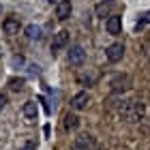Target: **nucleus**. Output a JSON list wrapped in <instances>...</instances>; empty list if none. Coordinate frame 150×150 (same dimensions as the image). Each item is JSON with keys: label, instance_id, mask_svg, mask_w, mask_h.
<instances>
[{"label": "nucleus", "instance_id": "obj_1", "mask_svg": "<svg viewBox=\"0 0 150 150\" xmlns=\"http://www.w3.org/2000/svg\"><path fill=\"white\" fill-rule=\"evenodd\" d=\"M144 116H146V105L142 101H127L120 107V118L125 122H129V125H135V122L144 120Z\"/></svg>", "mask_w": 150, "mask_h": 150}, {"label": "nucleus", "instance_id": "obj_2", "mask_svg": "<svg viewBox=\"0 0 150 150\" xmlns=\"http://www.w3.org/2000/svg\"><path fill=\"white\" fill-rule=\"evenodd\" d=\"M73 150H97V139L90 133H81L73 139Z\"/></svg>", "mask_w": 150, "mask_h": 150}, {"label": "nucleus", "instance_id": "obj_3", "mask_svg": "<svg viewBox=\"0 0 150 150\" xmlns=\"http://www.w3.org/2000/svg\"><path fill=\"white\" fill-rule=\"evenodd\" d=\"M110 86H112L114 92H125V90L131 88V77H129L127 73H118V75H114V77H112Z\"/></svg>", "mask_w": 150, "mask_h": 150}, {"label": "nucleus", "instance_id": "obj_4", "mask_svg": "<svg viewBox=\"0 0 150 150\" xmlns=\"http://www.w3.org/2000/svg\"><path fill=\"white\" fill-rule=\"evenodd\" d=\"M105 56H107L110 62H118V60H122V56H125V45L122 43H112L105 50Z\"/></svg>", "mask_w": 150, "mask_h": 150}, {"label": "nucleus", "instance_id": "obj_5", "mask_svg": "<svg viewBox=\"0 0 150 150\" xmlns=\"http://www.w3.org/2000/svg\"><path fill=\"white\" fill-rule=\"evenodd\" d=\"M71 11H73V4H71V0H60V2L56 4V17L60 19V22L69 19V17H71Z\"/></svg>", "mask_w": 150, "mask_h": 150}, {"label": "nucleus", "instance_id": "obj_6", "mask_svg": "<svg viewBox=\"0 0 150 150\" xmlns=\"http://www.w3.org/2000/svg\"><path fill=\"white\" fill-rule=\"evenodd\" d=\"M86 60V52H84V47L81 45H73L71 47V52H69V62L75 64V67H79L81 62Z\"/></svg>", "mask_w": 150, "mask_h": 150}, {"label": "nucleus", "instance_id": "obj_7", "mask_svg": "<svg viewBox=\"0 0 150 150\" xmlns=\"http://www.w3.org/2000/svg\"><path fill=\"white\" fill-rule=\"evenodd\" d=\"M67 43H69V32H67V30L56 32V35H54V41H52V52H54V54L60 52Z\"/></svg>", "mask_w": 150, "mask_h": 150}, {"label": "nucleus", "instance_id": "obj_8", "mask_svg": "<svg viewBox=\"0 0 150 150\" xmlns=\"http://www.w3.org/2000/svg\"><path fill=\"white\" fill-rule=\"evenodd\" d=\"M105 30L110 32V35H120V30H122V17L110 15V17H107V22H105Z\"/></svg>", "mask_w": 150, "mask_h": 150}, {"label": "nucleus", "instance_id": "obj_9", "mask_svg": "<svg viewBox=\"0 0 150 150\" xmlns=\"http://www.w3.org/2000/svg\"><path fill=\"white\" fill-rule=\"evenodd\" d=\"M88 103H90V94H88V92H77L71 99V107H73V110H86Z\"/></svg>", "mask_w": 150, "mask_h": 150}, {"label": "nucleus", "instance_id": "obj_10", "mask_svg": "<svg viewBox=\"0 0 150 150\" xmlns=\"http://www.w3.org/2000/svg\"><path fill=\"white\" fill-rule=\"evenodd\" d=\"M2 30H4V35H17L19 32V19L15 17H6L4 22H2Z\"/></svg>", "mask_w": 150, "mask_h": 150}, {"label": "nucleus", "instance_id": "obj_11", "mask_svg": "<svg viewBox=\"0 0 150 150\" xmlns=\"http://www.w3.org/2000/svg\"><path fill=\"white\" fill-rule=\"evenodd\" d=\"M22 112H24V116H26L28 120H35V118H37V114H39V107H37L35 101H26L24 107H22Z\"/></svg>", "mask_w": 150, "mask_h": 150}, {"label": "nucleus", "instance_id": "obj_12", "mask_svg": "<svg viewBox=\"0 0 150 150\" xmlns=\"http://www.w3.org/2000/svg\"><path fill=\"white\" fill-rule=\"evenodd\" d=\"M62 125H64L67 131H75V129L79 127V118H77L75 114H67V116H64V120H62Z\"/></svg>", "mask_w": 150, "mask_h": 150}, {"label": "nucleus", "instance_id": "obj_13", "mask_svg": "<svg viewBox=\"0 0 150 150\" xmlns=\"http://www.w3.org/2000/svg\"><path fill=\"white\" fill-rule=\"evenodd\" d=\"M26 35H28V39H41V28L35 24H30L28 28H26Z\"/></svg>", "mask_w": 150, "mask_h": 150}, {"label": "nucleus", "instance_id": "obj_14", "mask_svg": "<svg viewBox=\"0 0 150 150\" xmlns=\"http://www.w3.org/2000/svg\"><path fill=\"white\" fill-rule=\"evenodd\" d=\"M107 13H110V2H101V4L97 6V15H99V17H105Z\"/></svg>", "mask_w": 150, "mask_h": 150}, {"label": "nucleus", "instance_id": "obj_15", "mask_svg": "<svg viewBox=\"0 0 150 150\" xmlns=\"http://www.w3.org/2000/svg\"><path fill=\"white\" fill-rule=\"evenodd\" d=\"M9 84H11V88H13V90H22V88H24V79H11L9 81Z\"/></svg>", "mask_w": 150, "mask_h": 150}, {"label": "nucleus", "instance_id": "obj_16", "mask_svg": "<svg viewBox=\"0 0 150 150\" xmlns=\"http://www.w3.org/2000/svg\"><path fill=\"white\" fill-rule=\"evenodd\" d=\"M148 22H150V11H148V13H144V15L139 17V22H137V28H142V26H144V24H148Z\"/></svg>", "mask_w": 150, "mask_h": 150}, {"label": "nucleus", "instance_id": "obj_17", "mask_svg": "<svg viewBox=\"0 0 150 150\" xmlns=\"http://www.w3.org/2000/svg\"><path fill=\"white\" fill-rule=\"evenodd\" d=\"M19 150H37V144H35V142H26Z\"/></svg>", "mask_w": 150, "mask_h": 150}, {"label": "nucleus", "instance_id": "obj_18", "mask_svg": "<svg viewBox=\"0 0 150 150\" xmlns=\"http://www.w3.org/2000/svg\"><path fill=\"white\" fill-rule=\"evenodd\" d=\"M4 105H6V97H4V94H0V110H2Z\"/></svg>", "mask_w": 150, "mask_h": 150}, {"label": "nucleus", "instance_id": "obj_19", "mask_svg": "<svg viewBox=\"0 0 150 150\" xmlns=\"http://www.w3.org/2000/svg\"><path fill=\"white\" fill-rule=\"evenodd\" d=\"M103 2H114V0H103Z\"/></svg>", "mask_w": 150, "mask_h": 150}, {"label": "nucleus", "instance_id": "obj_20", "mask_svg": "<svg viewBox=\"0 0 150 150\" xmlns=\"http://www.w3.org/2000/svg\"><path fill=\"white\" fill-rule=\"evenodd\" d=\"M47 2H54V0H47Z\"/></svg>", "mask_w": 150, "mask_h": 150}, {"label": "nucleus", "instance_id": "obj_21", "mask_svg": "<svg viewBox=\"0 0 150 150\" xmlns=\"http://www.w3.org/2000/svg\"><path fill=\"white\" fill-rule=\"evenodd\" d=\"M0 56H2V50H0Z\"/></svg>", "mask_w": 150, "mask_h": 150}]
</instances>
